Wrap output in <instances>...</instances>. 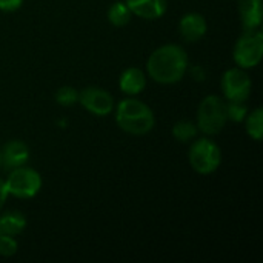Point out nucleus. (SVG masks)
Returning a JSON list of instances; mask_svg holds the SVG:
<instances>
[{
  "label": "nucleus",
  "instance_id": "nucleus-1",
  "mask_svg": "<svg viewBox=\"0 0 263 263\" xmlns=\"http://www.w3.org/2000/svg\"><path fill=\"white\" fill-rule=\"evenodd\" d=\"M146 71L157 83H177L188 71V54L179 45H163L149 55Z\"/></svg>",
  "mask_w": 263,
  "mask_h": 263
},
{
  "label": "nucleus",
  "instance_id": "nucleus-2",
  "mask_svg": "<svg viewBox=\"0 0 263 263\" xmlns=\"http://www.w3.org/2000/svg\"><path fill=\"white\" fill-rule=\"evenodd\" d=\"M116 122L122 131L133 136H143L154 128L156 116L146 103L137 99H125L117 105Z\"/></svg>",
  "mask_w": 263,
  "mask_h": 263
},
{
  "label": "nucleus",
  "instance_id": "nucleus-3",
  "mask_svg": "<svg viewBox=\"0 0 263 263\" xmlns=\"http://www.w3.org/2000/svg\"><path fill=\"white\" fill-rule=\"evenodd\" d=\"M228 122L227 103L219 96L205 97L197 109V128L206 136L219 134Z\"/></svg>",
  "mask_w": 263,
  "mask_h": 263
},
{
  "label": "nucleus",
  "instance_id": "nucleus-4",
  "mask_svg": "<svg viewBox=\"0 0 263 263\" xmlns=\"http://www.w3.org/2000/svg\"><path fill=\"white\" fill-rule=\"evenodd\" d=\"M188 159H190L191 168L196 173L211 174L222 163V151L214 140L203 137V139L193 142Z\"/></svg>",
  "mask_w": 263,
  "mask_h": 263
},
{
  "label": "nucleus",
  "instance_id": "nucleus-5",
  "mask_svg": "<svg viewBox=\"0 0 263 263\" xmlns=\"http://www.w3.org/2000/svg\"><path fill=\"white\" fill-rule=\"evenodd\" d=\"M263 55V34L260 29H248L236 42L233 59L239 68L250 69L260 63Z\"/></svg>",
  "mask_w": 263,
  "mask_h": 263
},
{
  "label": "nucleus",
  "instance_id": "nucleus-6",
  "mask_svg": "<svg viewBox=\"0 0 263 263\" xmlns=\"http://www.w3.org/2000/svg\"><path fill=\"white\" fill-rule=\"evenodd\" d=\"M8 196H14L17 199H32L42 188V176L29 168L18 166L11 171L9 177L5 180Z\"/></svg>",
  "mask_w": 263,
  "mask_h": 263
},
{
  "label": "nucleus",
  "instance_id": "nucleus-7",
  "mask_svg": "<svg viewBox=\"0 0 263 263\" xmlns=\"http://www.w3.org/2000/svg\"><path fill=\"white\" fill-rule=\"evenodd\" d=\"M222 91L228 102H247L251 94V79L243 68H231L222 76Z\"/></svg>",
  "mask_w": 263,
  "mask_h": 263
},
{
  "label": "nucleus",
  "instance_id": "nucleus-8",
  "mask_svg": "<svg viewBox=\"0 0 263 263\" xmlns=\"http://www.w3.org/2000/svg\"><path fill=\"white\" fill-rule=\"evenodd\" d=\"M79 102L80 105L91 114L105 117L112 112L114 109V99L112 96L97 86H88L79 92Z\"/></svg>",
  "mask_w": 263,
  "mask_h": 263
},
{
  "label": "nucleus",
  "instance_id": "nucleus-9",
  "mask_svg": "<svg viewBox=\"0 0 263 263\" xmlns=\"http://www.w3.org/2000/svg\"><path fill=\"white\" fill-rule=\"evenodd\" d=\"M29 160V148L22 140H9L2 148V166L5 171H12L26 165Z\"/></svg>",
  "mask_w": 263,
  "mask_h": 263
},
{
  "label": "nucleus",
  "instance_id": "nucleus-10",
  "mask_svg": "<svg viewBox=\"0 0 263 263\" xmlns=\"http://www.w3.org/2000/svg\"><path fill=\"white\" fill-rule=\"evenodd\" d=\"M208 25L206 20L202 14L199 12H188L180 18L179 23V31L183 40L194 43L199 42L205 34H206Z\"/></svg>",
  "mask_w": 263,
  "mask_h": 263
},
{
  "label": "nucleus",
  "instance_id": "nucleus-11",
  "mask_svg": "<svg viewBox=\"0 0 263 263\" xmlns=\"http://www.w3.org/2000/svg\"><path fill=\"white\" fill-rule=\"evenodd\" d=\"M131 14L145 20H157L166 12V0H125Z\"/></svg>",
  "mask_w": 263,
  "mask_h": 263
},
{
  "label": "nucleus",
  "instance_id": "nucleus-12",
  "mask_svg": "<svg viewBox=\"0 0 263 263\" xmlns=\"http://www.w3.org/2000/svg\"><path fill=\"white\" fill-rule=\"evenodd\" d=\"M239 12L243 29H259L262 25V0H239Z\"/></svg>",
  "mask_w": 263,
  "mask_h": 263
},
{
  "label": "nucleus",
  "instance_id": "nucleus-13",
  "mask_svg": "<svg viewBox=\"0 0 263 263\" xmlns=\"http://www.w3.org/2000/svg\"><path fill=\"white\" fill-rule=\"evenodd\" d=\"M119 86L122 92L128 96H137L146 86V76L140 68H136V66L126 68L119 79Z\"/></svg>",
  "mask_w": 263,
  "mask_h": 263
},
{
  "label": "nucleus",
  "instance_id": "nucleus-14",
  "mask_svg": "<svg viewBox=\"0 0 263 263\" xmlns=\"http://www.w3.org/2000/svg\"><path fill=\"white\" fill-rule=\"evenodd\" d=\"M26 228V219L18 211H9L0 216V236H18Z\"/></svg>",
  "mask_w": 263,
  "mask_h": 263
},
{
  "label": "nucleus",
  "instance_id": "nucleus-15",
  "mask_svg": "<svg viewBox=\"0 0 263 263\" xmlns=\"http://www.w3.org/2000/svg\"><path fill=\"white\" fill-rule=\"evenodd\" d=\"M131 15L133 14L125 2H114L108 9V20L112 26H117V28L128 25L131 20Z\"/></svg>",
  "mask_w": 263,
  "mask_h": 263
},
{
  "label": "nucleus",
  "instance_id": "nucleus-16",
  "mask_svg": "<svg viewBox=\"0 0 263 263\" xmlns=\"http://www.w3.org/2000/svg\"><path fill=\"white\" fill-rule=\"evenodd\" d=\"M247 133L254 140H262L263 134V111L262 108H256L251 114H247Z\"/></svg>",
  "mask_w": 263,
  "mask_h": 263
},
{
  "label": "nucleus",
  "instance_id": "nucleus-17",
  "mask_svg": "<svg viewBox=\"0 0 263 263\" xmlns=\"http://www.w3.org/2000/svg\"><path fill=\"white\" fill-rule=\"evenodd\" d=\"M197 131H199V128L196 123L188 122V120H180L173 126V137L179 142L186 143L197 136Z\"/></svg>",
  "mask_w": 263,
  "mask_h": 263
},
{
  "label": "nucleus",
  "instance_id": "nucleus-18",
  "mask_svg": "<svg viewBox=\"0 0 263 263\" xmlns=\"http://www.w3.org/2000/svg\"><path fill=\"white\" fill-rule=\"evenodd\" d=\"M55 102L60 106H74L79 102V91L72 86H62L55 92Z\"/></svg>",
  "mask_w": 263,
  "mask_h": 263
},
{
  "label": "nucleus",
  "instance_id": "nucleus-19",
  "mask_svg": "<svg viewBox=\"0 0 263 263\" xmlns=\"http://www.w3.org/2000/svg\"><path fill=\"white\" fill-rule=\"evenodd\" d=\"M248 114V106L245 105V102H228L227 103V116L228 120L233 122H243L245 117Z\"/></svg>",
  "mask_w": 263,
  "mask_h": 263
},
{
  "label": "nucleus",
  "instance_id": "nucleus-20",
  "mask_svg": "<svg viewBox=\"0 0 263 263\" xmlns=\"http://www.w3.org/2000/svg\"><path fill=\"white\" fill-rule=\"evenodd\" d=\"M18 245L14 239V236H0V256L11 257L17 253Z\"/></svg>",
  "mask_w": 263,
  "mask_h": 263
},
{
  "label": "nucleus",
  "instance_id": "nucleus-21",
  "mask_svg": "<svg viewBox=\"0 0 263 263\" xmlns=\"http://www.w3.org/2000/svg\"><path fill=\"white\" fill-rule=\"evenodd\" d=\"M23 5V0H0V11L14 12Z\"/></svg>",
  "mask_w": 263,
  "mask_h": 263
},
{
  "label": "nucleus",
  "instance_id": "nucleus-22",
  "mask_svg": "<svg viewBox=\"0 0 263 263\" xmlns=\"http://www.w3.org/2000/svg\"><path fill=\"white\" fill-rule=\"evenodd\" d=\"M8 199V191H6V185H5V180L0 179V210L3 208L5 202Z\"/></svg>",
  "mask_w": 263,
  "mask_h": 263
},
{
  "label": "nucleus",
  "instance_id": "nucleus-23",
  "mask_svg": "<svg viewBox=\"0 0 263 263\" xmlns=\"http://www.w3.org/2000/svg\"><path fill=\"white\" fill-rule=\"evenodd\" d=\"M0 168H2V149H0Z\"/></svg>",
  "mask_w": 263,
  "mask_h": 263
}]
</instances>
